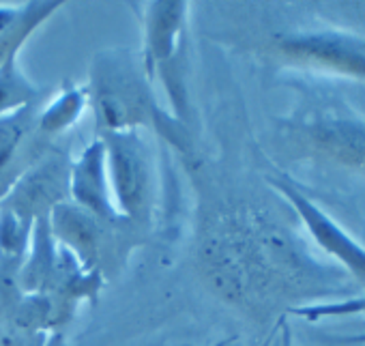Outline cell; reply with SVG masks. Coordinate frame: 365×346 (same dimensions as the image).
<instances>
[{"label":"cell","instance_id":"cell-1","mask_svg":"<svg viewBox=\"0 0 365 346\" xmlns=\"http://www.w3.org/2000/svg\"><path fill=\"white\" fill-rule=\"evenodd\" d=\"M86 95L97 131H138L140 127H150L168 144L190 151L192 138L187 127L159 108L142 61L133 58L127 50L101 52L95 58Z\"/></svg>","mask_w":365,"mask_h":346},{"label":"cell","instance_id":"cell-2","mask_svg":"<svg viewBox=\"0 0 365 346\" xmlns=\"http://www.w3.org/2000/svg\"><path fill=\"white\" fill-rule=\"evenodd\" d=\"M282 136L294 157L365 177V116L337 97L307 95L282 123Z\"/></svg>","mask_w":365,"mask_h":346},{"label":"cell","instance_id":"cell-3","mask_svg":"<svg viewBox=\"0 0 365 346\" xmlns=\"http://www.w3.org/2000/svg\"><path fill=\"white\" fill-rule=\"evenodd\" d=\"M144 22L142 69L150 84L161 82L174 118L187 127V3L157 0L148 5Z\"/></svg>","mask_w":365,"mask_h":346},{"label":"cell","instance_id":"cell-4","mask_svg":"<svg viewBox=\"0 0 365 346\" xmlns=\"http://www.w3.org/2000/svg\"><path fill=\"white\" fill-rule=\"evenodd\" d=\"M106 148L114 207L127 224H140L153 209V166L140 131H99Z\"/></svg>","mask_w":365,"mask_h":346},{"label":"cell","instance_id":"cell-5","mask_svg":"<svg viewBox=\"0 0 365 346\" xmlns=\"http://www.w3.org/2000/svg\"><path fill=\"white\" fill-rule=\"evenodd\" d=\"M267 183L290 205L312 243L339 263V269L359 286H365V245L359 243L337 220H333L301 185L284 172H273Z\"/></svg>","mask_w":365,"mask_h":346},{"label":"cell","instance_id":"cell-6","mask_svg":"<svg viewBox=\"0 0 365 346\" xmlns=\"http://www.w3.org/2000/svg\"><path fill=\"white\" fill-rule=\"evenodd\" d=\"M275 52L288 65L365 82V37L344 31L290 33L275 39Z\"/></svg>","mask_w":365,"mask_h":346},{"label":"cell","instance_id":"cell-7","mask_svg":"<svg viewBox=\"0 0 365 346\" xmlns=\"http://www.w3.org/2000/svg\"><path fill=\"white\" fill-rule=\"evenodd\" d=\"M71 159L63 153L39 157L7 194L0 209L33 226L41 218H50L52 209L69 198Z\"/></svg>","mask_w":365,"mask_h":346},{"label":"cell","instance_id":"cell-8","mask_svg":"<svg viewBox=\"0 0 365 346\" xmlns=\"http://www.w3.org/2000/svg\"><path fill=\"white\" fill-rule=\"evenodd\" d=\"M69 198L80 209L88 211L97 220L110 226L127 224L114 207L108 168H106V148L99 138H95L69 170Z\"/></svg>","mask_w":365,"mask_h":346},{"label":"cell","instance_id":"cell-9","mask_svg":"<svg viewBox=\"0 0 365 346\" xmlns=\"http://www.w3.org/2000/svg\"><path fill=\"white\" fill-rule=\"evenodd\" d=\"M37 106L0 118V196H7L24 172L39 159L31 138L37 129Z\"/></svg>","mask_w":365,"mask_h":346},{"label":"cell","instance_id":"cell-10","mask_svg":"<svg viewBox=\"0 0 365 346\" xmlns=\"http://www.w3.org/2000/svg\"><path fill=\"white\" fill-rule=\"evenodd\" d=\"M48 222L52 237L61 239L76 254L78 265H82V269H86L88 273L97 269L103 254V230H108L110 224L97 220L95 215L69 200L56 205Z\"/></svg>","mask_w":365,"mask_h":346},{"label":"cell","instance_id":"cell-11","mask_svg":"<svg viewBox=\"0 0 365 346\" xmlns=\"http://www.w3.org/2000/svg\"><path fill=\"white\" fill-rule=\"evenodd\" d=\"M61 7L63 3H52V0L0 7V65L14 50H22L26 39Z\"/></svg>","mask_w":365,"mask_h":346},{"label":"cell","instance_id":"cell-12","mask_svg":"<svg viewBox=\"0 0 365 346\" xmlns=\"http://www.w3.org/2000/svg\"><path fill=\"white\" fill-rule=\"evenodd\" d=\"M20 50H14L0 65V118L9 116L18 110L37 106L39 88L24 76L18 63Z\"/></svg>","mask_w":365,"mask_h":346},{"label":"cell","instance_id":"cell-13","mask_svg":"<svg viewBox=\"0 0 365 346\" xmlns=\"http://www.w3.org/2000/svg\"><path fill=\"white\" fill-rule=\"evenodd\" d=\"M86 103H88V95L84 88H78V86L63 88L61 95L39 112V116H37L39 133L41 136L63 133L65 129L76 125V121L84 112Z\"/></svg>","mask_w":365,"mask_h":346},{"label":"cell","instance_id":"cell-14","mask_svg":"<svg viewBox=\"0 0 365 346\" xmlns=\"http://www.w3.org/2000/svg\"><path fill=\"white\" fill-rule=\"evenodd\" d=\"M290 314L301 316L305 320H318L322 316H348V314H365V297H348L341 301H329V303H316L307 307H297ZM333 346L341 344H365V333L359 335H339L331 340Z\"/></svg>","mask_w":365,"mask_h":346}]
</instances>
